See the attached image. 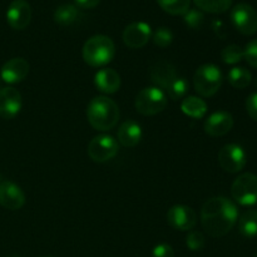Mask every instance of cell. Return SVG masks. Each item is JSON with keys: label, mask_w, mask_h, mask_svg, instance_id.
<instances>
[{"label": "cell", "mask_w": 257, "mask_h": 257, "mask_svg": "<svg viewBox=\"0 0 257 257\" xmlns=\"http://www.w3.org/2000/svg\"><path fill=\"white\" fill-rule=\"evenodd\" d=\"M38 257H54V256H38Z\"/></svg>", "instance_id": "35"}, {"label": "cell", "mask_w": 257, "mask_h": 257, "mask_svg": "<svg viewBox=\"0 0 257 257\" xmlns=\"http://www.w3.org/2000/svg\"><path fill=\"white\" fill-rule=\"evenodd\" d=\"M227 79L233 88H236V89H243V88H247L251 84L252 75H251L250 70L246 69V68L233 67L228 72Z\"/></svg>", "instance_id": "23"}, {"label": "cell", "mask_w": 257, "mask_h": 257, "mask_svg": "<svg viewBox=\"0 0 257 257\" xmlns=\"http://www.w3.org/2000/svg\"><path fill=\"white\" fill-rule=\"evenodd\" d=\"M94 85L103 94L117 93L120 88V75L112 68H103L95 73Z\"/></svg>", "instance_id": "17"}, {"label": "cell", "mask_w": 257, "mask_h": 257, "mask_svg": "<svg viewBox=\"0 0 257 257\" xmlns=\"http://www.w3.org/2000/svg\"><path fill=\"white\" fill-rule=\"evenodd\" d=\"M167 94L158 87L143 88L137 94L135 107L140 114L156 115L167 107Z\"/></svg>", "instance_id": "5"}, {"label": "cell", "mask_w": 257, "mask_h": 257, "mask_svg": "<svg viewBox=\"0 0 257 257\" xmlns=\"http://www.w3.org/2000/svg\"><path fill=\"white\" fill-rule=\"evenodd\" d=\"M143 137V131L141 124L135 120H125L118 128V142L128 148L136 147Z\"/></svg>", "instance_id": "19"}, {"label": "cell", "mask_w": 257, "mask_h": 257, "mask_svg": "<svg viewBox=\"0 0 257 257\" xmlns=\"http://www.w3.org/2000/svg\"><path fill=\"white\" fill-rule=\"evenodd\" d=\"M123 42L131 49L143 48L152 38V29L145 22H136L127 25L123 30Z\"/></svg>", "instance_id": "11"}, {"label": "cell", "mask_w": 257, "mask_h": 257, "mask_svg": "<svg viewBox=\"0 0 257 257\" xmlns=\"http://www.w3.org/2000/svg\"><path fill=\"white\" fill-rule=\"evenodd\" d=\"M231 22L243 35H252L257 32V12L247 3H240L233 7Z\"/></svg>", "instance_id": "8"}, {"label": "cell", "mask_w": 257, "mask_h": 257, "mask_svg": "<svg viewBox=\"0 0 257 257\" xmlns=\"http://www.w3.org/2000/svg\"><path fill=\"white\" fill-rule=\"evenodd\" d=\"M7 22L13 29L23 30L32 22V8L27 0H14L7 10Z\"/></svg>", "instance_id": "12"}, {"label": "cell", "mask_w": 257, "mask_h": 257, "mask_svg": "<svg viewBox=\"0 0 257 257\" xmlns=\"http://www.w3.org/2000/svg\"><path fill=\"white\" fill-rule=\"evenodd\" d=\"M87 118L94 130L105 132L117 125L119 120V108L117 103L104 95L93 98L87 107Z\"/></svg>", "instance_id": "2"}, {"label": "cell", "mask_w": 257, "mask_h": 257, "mask_svg": "<svg viewBox=\"0 0 257 257\" xmlns=\"http://www.w3.org/2000/svg\"><path fill=\"white\" fill-rule=\"evenodd\" d=\"M0 205L7 210L17 211L25 205V193L17 183L2 181L0 183Z\"/></svg>", "instance_id": "14"}, {"label": "cell", "mask_w": 257, "mask_h": 257, "mask_svg": "<svg viewBox=\"0 0 257 257\" xmlns=\"http://www.w3.org/2000/svg\"><path fill=\"white\" fill-rule=\"evenodd\" d=\"M82 54L84 62L90 67H104L114 58L115 45L107 35H94L84 43Z\"/></svg>", "instance_id": "3"}, {"label": "cell", "mask_w": 257, "mask_h": 257, "mask_svg": "<svg viewBox=\"0 0 257 257\" xmlns=\"http://www.w3.org/2000/svg\"><path fill=\"white\" fill-rule=\"evenodd\" d=\"M255 257H257V252H256V255H255Z\"/></svg>", "instance_id": "38"}, {"label": "cell", "mask_w": 257, "mask_h": 257, "mask_svg": "<svg viewBox=\"0 0 257 257\" xmlns=\"http://www.w3.org/2000/svg\"><path fill=\"white\" fill-rule=\"evenodd\" d=\"M223 75L220 68L215 64H203L196 70L193 77L195 90L201 97H212L220 90Z\"/></svg>", "instance_id": "4"}, {"label": "cell", "mask_w": 257, "mask_h": 257, "mask_svg": "<svg viewBox=\"0 0 257 257\" xmlns=\"http://www.w3.org/2000/svg\"><path fill=\"white\" fill-rule=\"evenodd\" d=\"M238 220L237 206L226 197H213L206 201L201 208L203 230L212 237L227 235Z\"/></svg>", "instance_id": "1"}, {"label": "cell", "mask_w": 257, "mask_h": 257, "mask_svg": "<svg viewBox=\"0 0 257 257\" xmlns=\"http://www.w3.org/2000/svg\"><path fill=\"white\" fill-rule=\"evenodd\" d=\"M243 58L251 67L257 69V39L251 40L243 49Z\"/></svg>", "instance_id": "31"}, {"label": "cell", "mask_w": 257, "mask_h": 257, "mask_svg": "<svg viewBox=\"0 0 257 257\" xmlns=\"http://www.w3.org/2000/svg\"><path fill=\"white\" fill-rule=\"evenodd\" d=\"M221 58L226 64H237L243 59V48L237 44L227 45L221 52Z\"/></svg>", "instance_id": "27"}, {"label": "cell", "mask_w": 257, "mask_h": 257, "mask_svg": "<svg viewBox=\"0 0 257 257\" xmlns=\"http://www.w3.org/2000/svg\"><path fill=\"white\" fill-rule=\"evenodd\" d=\"M181 110L187 117L193 118V119H201L207 113L208 105L202 98L196 97V95H188V97L183 98L181 102Z\"/></svg>", "instance_id": "20"}, {"label": "cell", "mask_w": 257, "mask_h": 257, "mask_svg": "<svg viewBox=\"0 0 257 257\" xmlns=\"http://www.w3.org/2000/svg\"><path fill=\"white\" fill-rule=\"evenodd\" d=\"M238 230L242 236L252 238L257 236V211L248 210L238 220Z\"/></svg>", "instance_id": "22"}, {"label": "cell", "mask_w": 257, "mask_h": 257, "mask_svg": "<svg viewBox=\"0 0 257 257\" xmlns=\"http://www.w3.org/2000/svg\"><path fill=\"white\" fill-rule=\"evenodd\" d=\"M198 9L211 14H221L230 9L232 0H193Z\"/></svg>", "instance_id": "24"}, {"label": "cell", "mask_w": 257, "mask_h": 257, "mask_svg": "<svg viewBox=\"0 0 257 257\" xmlns=\"http://www.w3.org/2000/svg\"><path fill=\"white\" fill-rule=\"evenodd\" d=\"M246 110H247L248 115L257 122V92L248 95L247 100H246Z\"/></svg>", "instance_id": "33"}, {"label": "cell", "mask_w": 257, "mask_h": 257, "mask_svg": "<svg viewBox=\"0 0 257 257\" xmlns=\"http://www.w3.org/2000/svg\"><path fill=\"white\" fill-rule=\"evenodd\" d=\"M150 77L151 80L156 84V87L161 88V89H166L168 84L178 77L176 68L172 63L166 62V60H160V62L155 63L150 69Z\"/></svg>", "instance_id": "18"}, {"label": "cell", "mask_w": 257, "mask_h": 257, "mask_svg": "<svg viewBox=\"0 0 257 257\" xmlns=\"http://www.w3.org/2000/svg\"><path fill=\"white\" fill-rule=\"evenodd\" d=\"M186 25L191 29H200L202 28L203 22H205V15L201 10L197 9H188V12L183 15Z\"/></svg>", "instance_id": "29"}, {"label": "cell", "mask_w": 257, "mask_h": 257, "mask_svg": "<svg viewBox=\"0 0 257 257\" xmlns=\"http://www.w3.org/2000/svg\"><path fill=\"white\" fill-rule=\"evenodd\" d=\"M0 89H2V80H0Z\"/></svg>", "instance_id": "36"}, {"label": "cell", "mask_w": 257, "mask_h": 257, "mask_svg": "<svg viewBox=\"0 0 257 257\" xmlns=\"http://www.w3.org/2000/svg\"><path fill=\"white\" fill-rule=\"evenodd\" d=\"M75 4L82 9H93L100 3V0H74Z\"/></svg>", "instance_id": "34"}, {"label": "cell", "mask_w": 257, "mask_h": 257, "mask_svg": "<svg viewBox=\"0 0 257 257\" xmlns=\"http://www.w3.org/2000/svg\"><path fill=\"white\" fill-rule=\"evenodd\" d=\"M188 88H190V84H188V82L185 78L176 77L175 79L166 87L165 90L171 99L178 100L186 97V94H187L188 92Z\"/></svg>", "instance_id": "25"}, {"label": "cell", "mask_w": 257, "mask_h": 257, "mask_svg": "<svg viewBox=\"0 0 257 257\" xmlns=\"http://www.w3.org/2000/svg\"><path fill=\"white\" fill-rule=\"evenodd\" d=\"M246 152L241 146L236 143L223 146L218 152V163L228 173H237L246 166Z\"/></svg>", "instance_id": "9"}, {"label": "cell", "mask_w": 257, "mask_h": 257, "mask_svg": "<svg viewBox=\"0 0 257 257\" xmlns=\"http://www.w3.org/2000/svg\"><path fill=\"white\" fill-rule=\"evenodd\" d=\"M152 39L157 47L160 48H167L172 44L173 42V33L172 30L168 29V28L161 27L156 30L155 33H152Z\"/></svg>", "instance_id": "28"}, {"label": "cell", "mask_w": 257, "mask_h": 257, "mask_svg": "<svg viewBox=\"0 0 257 257\" xmlns=\"http://www.w3.org/2000/svg\"><path fill=\"white\" fill-rule=\"evenodd\" d=\"M119 151V145L109 135L95 136L88 145V155L94 162L104 163L113 160Z\"/></svg>", "instance_id": "7"}, {"label": "cell", "mask_w": 257, "mask_h": 257, "mask_svg": "<svg viewBox=\"0 0 257 257\" xmlns=\"http://www.w3.org/2000/svg\"><path fill=\"white\" fill-rule=\"evenodd\" d=\"M152 257H175V251L168 243H160L152 250Z\"/></svg>", "instance_id": "32"}, {"label": "cell", "mask_w": 257, "mask_h": 257, "mask_svg": "<svg viewBox=\"0 0 257 257\" xmlns=\"http://www.w3.org/2000/svg\"><path fill=\"white\" fill-rule=\"evenodd\" d=\"M79 10L73 4H62L55 9L54 22L59 25H72L79 18Z\"/></svg>", "instance_id": "21"}, {"label": "cell", "mask_w": 257, "mask_h": 257, "mask_svg": "<svg viewBox=\"0 0 257 257\" xmlns=\"http://www.w3.org/2000/svg\"><path fill=\"white\" fill-rule=\"evenodd\" d=\"M232 127L233 117L231 115V113L226 112V110H217L208 115L205 125H203L205 132L212 137H221V136L227 135L232 130Z\"/></svg>", "instance_id": "16"}, {"label": "cell", "mask_w": 257, "mask_h": 257, "mask_svg": "<svg viewBox=\"0 0 257 257\" xmlns=\"http://www.w3.org/2000/svg\"><path fill=\"white\" fill-rule=\"evenodd\" d=\"M232 198L241 206H253L257 203V176L251 172L242 173L231 186Z\"/></svg>", "instance_id": "6"}, {"label": "cell", "mask_w": 257, "mask_h": 257, "mask_svg": "<svg viewBox=\"0 0 257 257\" xmlns=\"http://www.w3.org/2000/svg\"><path fill=\"white\" fill-rule=\"evenodd\" d=\"M167 222L175 230L191 231L197 223V215L188 206L176 205L168 210Z\"/></svg>", "instance_id": "10"}, {"label": "cell", "mask_w": 257, "mask_h": 257, "mask_svg": "<svg viewBox=\"0 0 257 257\" xmlns=\"http://www.w3.org/2000/svg\"><path fill=\"white\" fill-rule=\"evenodd\" d=\"M158 5L171 15H185L190 9L191 0H157Z\"/></svg>", "instance_id": "26"}, {"label": "cell", "mask_w": 257, "mask_h": 257, "mask_svg": "<svg viewBox=\"0 0 257 257\" xmlns=\"http://www.w3.org/2000/svg\"><path fill=\"white\" fill-rule=\"evenodd\" d=\"M205 236L200 231H191L186 237V245L191 251H201L205 247Z\"/></svg>", "instance_id": "30"}, {"label": "cell", "mask_w": 257, "mask_h": 257, "mask_svg": "<svg viewBox=\"0 0 257 257\" xmlns=\"http://www.w3.org/2000/svg\"><path fill=\"white\" fill-rule=\"evenodd\" d=\"M29 69V63L24 58H13L2 67L0 78L8 84H18L28 77Z\"/></svg>", "instance_id": "15"}, {"label": "cell", "mask_w": 257, "mask_h": 257, "mask_svg": "<svg viewBox=\"0 0 257 257\" xmlns=\"http://www.w3.org/2000/svg\"><path fill=\"white\" fill-rule=\"evenodd\" d=\"M23 107L22 94L13 87L0 89V117L13 119L20 113Z\"/></svg>", "instance_id": "13"}, {"label": "cell", "mask_w": 257, "mask_h": 257, "mask_svg": "<svg viewBox=\"0 0 257 257\" xmlns=\"http://www.w3.org/2000/svg\"><path fill=\"white\" fill-rule=\"evenodd\" d=\"M0 183H2V175H0Z\"/></svg>", "instance_id": "37"}]
</instances>
